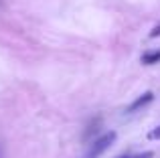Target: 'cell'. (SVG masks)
Segmentation results:
<instances>
[{
    "label": "cell",
    "instance_id": "obj_7",
    "mask_svg": "<svg viewBox=\"0 0 160 158\" xmlns=\"http://www.w3.org/2000/svg\"><path fill=\"white\" fill-rule=\"evenodd\" d=\"M130 158H152V152H142V154H136V156H130Z\"/></svg>",
    "mask_w": 160,
    "mask_h": 158
},
{
    "label": "cell",
    "instance_id": "obj_1",
    "mask_svg": "<svg viewBox=\"0 0 160 158\" xmlns=\"http://www.w3.org/2000/svg\"><path fill=\"white\" fill-rule=\"evenodd\" d=\"M113 142H116V132L109 130V132H106L103 136H99V138L95 140L93 144H91L89 150L85 152V156H83V158H98V156H102V154L108 150L109 146H112Z\"/></svg>",
    "mask_w": 160,
    "mask_h": 158
},
{
    "label": "cell",
    "instance_id": "obj_2",
    "mask_svg": "<svg viewBox=\"0 0 160 158\" xmlns=\"http://www.w3.org/2000/svg\"><path fill=\"white\" fill-rule=\"evenodd\" d=\"M154 99V93L152 91H146V93H142L138 99H134L132 103H130L128 107H126V114H134V111H138V110H142V107H146L150 101Z\"/></svg>",
    "mask_w": 160,
    "mask_h": 158
},
{
    "label": "cell",
    "instance_id": "obj_4",
    "mask_svg": "<svg viewBox=\"0 0 160 158\" xmlns=\"http://www.w3.org/2000/svg\"><path fill=\"white\" fill-rule=\"evenodd\" d=\"M98 130H99V120H95V122H93V124H91V126H89V128H87V132H85V140H87V138H89V136H91V134H95V132H98Z\"/></svg>",
    "mask_w": 160,
    "mask_h": 158
},
{
    "label": "cell",
    "instance_id": "obj_3",
    "mask_svg": "<svg viewBox=\"0 0 160 158\" xmlns=\"http://www.w3.org/2000/svg\"><path fill=\"white\" fill-rule=\"evenodd\" d=\"M142 63L144 65H154V63H160V49L158 51H148L142 55Z\"/></svg>",
    "mask_w": 160,
    "mask_h": 158
},
{
    "label": "cell",
    "instance_id": "obj_6",
    "mask_svg": "<svg viewBox=\"0 0 160 158\" xmlns=\"http://www.w3.org/2000/svg\"><path fill=\"white\" fill-rule=\"evenodd\" d=\"M150 37H152V39H156V37H160V24H156V27H154L152 31H150Z\"/></svg>",
    "mask_w": 160,
    "mask_h": 158
},
{
    "label": "cell",
    "instance_id": "obj_5",
    "mask_svg": "<svg viewBox=\"0 0 160 158\" xmlns=\"http://www.w3.org/2000/svg\"><path fill=\"white\" fill-rule=\"evenodd\" d=\"M148 138H150V140H160V126H156L154 130H150Z\"/></svg>",
    "mask_w": 160,
    "mask_h": 158
},
{
    "label": "cell",
    "instance_id": "obj_8",
    "mask_svg": "<svg viewBox=\"0 0 160 158\" xmlns=\"http://www.w3.org/2000/svg\"><path fill=\"white\" fill-rule=\"evenodd\" d=\"M120 158H130V156H120Z\"/></svg>",
    "mask_w": 160,
    "mask_h": 158
},
{
    "label": "cell",
    "instance_id": "obj_9",
    "mask_svg": "<svg viewBox=\"0 0 160 158\" xmlns=\"http://www.w3.org/2000/svg\"><path fill=\"white\" fill-rule=\"evenodd\" d=\"M0 158H2V150H0Z\"/></svg>",
    "mask_w": 160,
    "mask_h": 158
}]
</instances>
